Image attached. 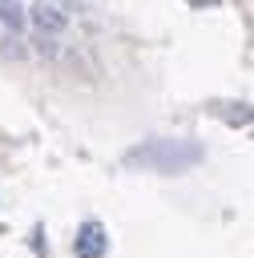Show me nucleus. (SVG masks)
Segmentation results:
<instances>
[{"mask_svg": "<svg viewBox=\"0 0 254 258\" xmlns=\"http://www.w3.org/2000/svg\"><path fill=\"white\" fill-rule=\"evenodd\" d=\"M73 250H77V258H101V254L109 250L105 226H101V222H85V226L77 230V238H73Z\"/></svg>", "mask_w": 254, "mask_h": 258, "instance_id": "nucleus-1", "label": "nucleus"}, {"mask_svg": "<svg viewBox=\"0 0 254 258\" xmlns=\"http://www.w3.org/2000/svg\"><path fill=\"white\" fill-rule=\"evenodd\" d=\"M32 20H36V28H48V32H60L69 24V16L60 8H52V4H36L32 8Z\"/></svg>", "mask_w": 254, "mask_h": 258, "instance_id": "nucleus-2", "label": "nucleus"}, {"mask_svg": "<svg viewBox=\"0 0 254 258\" xmlns=\"http://www.w3.org/2000/svg\"><path fill=\"white\" fill-rule=\"evenodd\" d=\"M0 20H4L12 32H20V28H24V4H20V0H0Z\"/></svg>", "mask_w": 254, "mask_h": 258, "instance_id": "nucleus-3", "label": "nucleus"}, {"mask_svg": "<svg viewBox=\"0 0 254 258\" xmlns=\"http://www.w3.org/2000/svg\"><path fill=\"white\" fill-rule=\"evenodd\" d=\"M189 8H218V0H185Z\"/></svg>", "mask_w": 254, "mask_h": 258, "instance_id": "nucleus-4", "label": "nucleus"}]
</instances>
